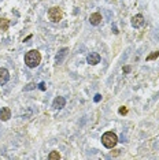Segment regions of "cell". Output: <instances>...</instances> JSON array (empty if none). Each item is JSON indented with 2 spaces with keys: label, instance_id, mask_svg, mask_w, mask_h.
Segmentation results:
<instances>
[{
  "label": "cell",
  "instance_id": "7c38bea8",
  "mask_svg": "<svg viewBox=\"0 0 159 160\" xmlns=\"http://www.w3.org/2000/svg\"><path fill=\"white\" fill-rule=\"evenodd\" d=\"M48 159L49 160H59L60 159V155L56 151H54V152H51V153L48 155Z\"/></svg>",
  "mask_w": 159,
  "mask_h": 160
},
{
  "label": "cell",
  "instance_id": "7a4b0ae2",
  "mask_svg": "<svg viewBox=\"0 0 159 160\" xmlns=\"http://www.w3.org/2000/svg\"><path fill=\"white\" fill-rule=\"evenodd\" d=\"M117 142H118V137H117V134L113 132H107L102 136V144L108 149L114 148L115 145H117Z\"/></svg>",
  "mask_w": 159,
  "mask_h": 160
},
{
  "label": "cell",
  "instance_id": "e0dca14e",
  "mask_svg": "<svg viewBox=\"0 0 159 160\" xmlns=\"http://www.w3.org/2000/svg\"><path fill=\"white\" fill-rule=\"evenodd\" d=\"M100 99H102V96L100 94H96V97H95V101L97 103V101H100Z\"/></svg>",
  "mask_w": 159,
  "mask_h": 160
},
{
  "label": "cell",
  "instance_id": "8992f818",
  "mask_svg": "<svg viewBox=\"0 0 159 160\" xmlns=\"http://www.w3.org/2000/svg\"><path fill=\"white\" fill-rule=\"evenodd\" d=\"M86 62H88L89 64H92V66H95V64L100 63V55L96 52H91L88 56H86Z\"/></svg>",
  "mask_w": 159,
  "mask_h": 160
},
{
  "label": "cell",
  "instance_id": "52a82bcc",
  "mask_svg": "<svg viewBox=\"0 0 159 160\" xmlns=\"http://www.w3.org/2000/svg\"><path fill=\"white\" fill-rule=\"evenodd\" d=\"M64 105H66V100H64V97H62V96H58L52 103V107L55 108V110H62Z\"/></svg>",
  "mask_w": 159,
  "mask_h": 160
},
{
  "label": "cell",
  "instance_id": "3957f363",
  "mask_svg": "<svg viewBox=\"0 0 159 160\" xmlns=\"http://www.w3.org/2000/svg\"><path fill=\"white\" fill-rule=\"evenodd\" d=\"M48 18H49V21H51V22L58 23L63 18L62 10H60L59 7H51V8L48 10Z\"/></svg>",
  "mask_w": 159,
  "mask_h": 160
},
{
  "label": "cell",
  "instance_id": "6da1fadb",
  "mask_svg": "<svg viewBox=\"0 0 159 160\" xmlns=\"http://www.w3.org/2000/svg\"><path fill=\"white\" fill-rule=\"evenodd\" d=\"M40 62H41V55H40L38 51L32 49L29 52H26V55H25V64L28 67H30V68L37 67L40 64Z\"/></svg>",
  "mask_w": 159,
  "mask_h": 160
},
{
  "label": "cell",
  "instance_id": "30bf717a",
  "mask_svg": "<svg viewBox=\"0 0 159 160\" xmlns=\"http://www.w3.org/2000/svg\"><path fill=\"white\" fill-rule=\"evenodd\" d=\"M67 52H69L67 48H62V49H60L59 55H56V63H62L63 59H64V56L67 55Z\"/></svg>",
  "mask_w": 159,
  "mask_h": 160
},
{
  "label": "cell",
  "instance_id": "8fae6325",
  "mask_svg": "<svg viewBox=\"0 0 159 160\" xmlns=\"http://www.w3.org/2000/svg\"><path fill=\"white\" fill-rule=\"evenodd\" d=\"M8 28H10V21L6 19V18H0V30L6 32L8 30Z\"/></svg>",
  "mask_w": 159,
  "mask_h": 160
},
{
  "label": "cell",
  "instance_id": "277c9868",
  "mask_svg": "<svg viewBox=\"0 0 159 160\" xmlns=\"http://www.w3.org/2000/svg\"><path fill=\"white\" fill-rule=\"evenodd\" d=\"M146 23V19H144V17L141 15V14H137V15H135L132 18V26L133 28H141L143 25Z\"/></svg>",
  "mask_w": 159,
  "mask_h": 160
},
{
  "label": "cell",
  "instance_id": "4fadbf2b",
  "mask_svg": "<svg viewBox=\"0 0 159 160\" xmlns=\"http://www.w3.org/2000/svg\"><path fill=\"white\" fill-rule=\"evenodd\" d=\"M158 56H159V52H158V51H155V52H152L151 55L147 56V60H154V59H156Z\"/></svg>",
  "mask_w": 159,
  "mask_h": 160
},
{
  "label": "cell",
  "instance_id": "5bb4252c",
  "mask_svg": "<svg viewBox=\"0 0 159 160\" xmlns=\"http://www.w3.org/2000/svg\"><path fill=\"white\" fill-rule=\"evenodd\" d=\"M119 114H121V115H125V114H128V110H126L125 107H121V108H119Z\"/></svg>",
  "mask_w": 159,
  "mask_h": 160
},
{
  "label": "cell",
  "instance_id": "2e32d148",
  "mask_svg": "<svg viewBox=\"0 0 159 160\" xmlns=\"http://www.w3.org/2000/svg\"><path fill=\"white\" fill-rule=\"evenodd\" d=\"M40 89H41V90H45V83H44V82L40 83Z\"/></svg>",
  "mask_w": 159,
  "mask_h": 160
},
{
  "label": "cell",
  "instance_id": "9a60e30c",
  "mask_svg": "<svg viewBox=\"0 0 159 160\" xmlns=\"http://www.w3.org/2000/svg\"><path fill=\"white\" fill-rule=\"evenodd\" d=\"M34 88V83H29L28 88H25V90H29V89H33Z\"/></svg>",
  "mask_w": 159,
  "mask_h": 160
},
{
  "label": "cell",
  "instance_id": "9c48e42d",
  "mask_svg": "<svg viewBox=\"0 0 159 160\" xmlns=\"http://www.w3.org/2000/svg\"><path fill=\"white\" fill-rule=\"evenodd\" d=\"M10 118H11V111H10V108L3 107L2 110H0V119H2L3 122H6V121H8Z\"/></svg>",
  "mask_w": 159,
  "mask_h": 160
},
{
  "label": "cell",
  "instance_id": "ba28073f",
  "mask_svg": "<svg viewBox=\"0 0 159 160\" xmlns=\"http://www.w3.org/2000/svg\"><path fill=\"white\" fill-rule=\"evenodd\" d=\"M89 22L93 26H97V25L102 23V15H100L99 12H93L91 14V17H89Z\"/></svg>",
  "mask_w": 159,
  "mask_h": 160
},
{
  "label": "cell",
  "instance_id": "ac0fdd59",
  "mask_svg": "<svg viewBox=\"0 0 159 160\" xmlns=\"http://www.w3.org/2000/svg\"><path fill=\"white\" fill-rule=\"evenodd\" d=\"M129 71H131V67H129V66L124 67V72H129Z\"/></svg>",
  "mask_w": 159,
  "mask_h": 160
},
{
  "label": "cell",
  "instance_id": "5b68a950",
  "mask_svg": "<svg viewBox=\"0 0 159 160\" xmlns=\"http://www.w3.org/2000/svg\"><path fill=\"white\" fill-rule=\"evenodd\" d=\"M10 81V72L7 68L2 67L0 68V85H6Z\"/></svg>",
  "mask_w": 159,
  "mask_h": 160
}]
</instances>
